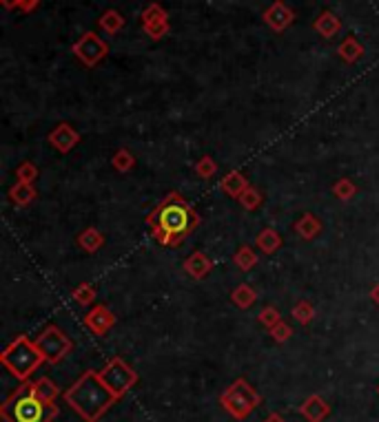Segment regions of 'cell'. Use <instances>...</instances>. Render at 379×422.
Instances as JSON below:
<instances>
[{
  "label": "cell",
  "mask_w": 379,
  "mask_h": 422,
  "mask_svg": "<svg viewBox=\"0 0 379 422\" xmlns=\"http://www.w3.org/2000/svg\"><path fill=\"white\" fill-rule=\"evenodd\" d=\"M98 374H100L103 382L109 387V392L118 400L138 382V371L131 367L129 363H124L120 356L111 358L100 371H98Z\"/></svg>",
  "instance_id": "8992f818"
},
{
  "label": "cell",
  "mask_w": 379,
  "mask_h": 422,
  "mask_svg": "<svg viewBox=\"0 0 379 422\" xmlns=\"http://www.w3.org/2000/svg\"><path fill=\"white\" fill-rule=\"evenodd\" d=\"M36 3H38V0H18V5H23L25 9H31Z\"/></svg>",
  "instance_id": "e575fe53"
},
{
  "label": "cell",
  "mask_w": 379,
  "mask_h": 422,
  "mask_svg": "<svg viewBox=\"0 0 379 422\" xmlns=\"http://www.w3.org/2000/svg\"><path fill=\"white\" fill-rule=\"evenodd\" d=\"M31 394L38 396L40 400H45V402H49V404H54L56 398L60 396L58 385H56L52 378H47V376L40 378V380H36V382H31Z\"/></svg>",
  "instance_id": "e0dca14e"
},
{
  "label": "cell",
  "mask_w": 379,
  "mask_h": 422,
  "mask_svg": "<svg viewBox=\"0 0 379 422\" xmlns=\"http://www.w3.org/2000/svg\"><path fill=\"white\" fill-rule=\"evenodd\" d=\"M339 54H342V58H344L346 62H355V60L361 58V54H364V52H361V47L355 42V38H349V40H346V42L339 47Z\"/></svg>",
  "instance_id": "f546056e"
},
{
  "label": "cell",
  "mask_w": 379,
  "mask_h": 422,
  "mask_svg": "<svg viewBox=\"0 0 379 422\" xmlns=\"http://www.w3.org/2000/svg\"><path fill=\"white\" fill-rule=\"evenodd\" d=\"M264 422H286V420H284L282 416H279V414H271Z\"/></svg>",
  "instance_id": "d590c367"
},
{
  "label": "cell",
  "mask_w": 379,
  "mask_h": 422,
  "mask_svg": "<svg viewBox=\"0 0 379 422\" xmlns=\"http://www.w3.org/2000/svg\"><path fill=\"white\" fill-rule=\"evenodd\" d=\"M291 314H293V318L298 320L300 325H308L310 320H313V316H315V308H313L310 301H298L293 306Z\"/></svg>",
  "instance_id": "7402d4cb"
},
{
  "label": "cell",
  "mask_w": 379,
  "mask_h": 422,
  "mask_svg": "<svg viewBox=\"0 0 379 422\" xmlns=\"http://www.w3.org/2000/svg\"><path fill=\"white\" fill-rule=\"evenodd\" d=\"M113 325H115V314L107 306H93L85 316V327L95 336L107 334Z\"/></svg>",
  "instance_id": "9c48e42d"
},
{
  "label": "cell",
  "mask_w": 379,
  "mask_h": 422,
  "mask_svg": "<svg viewBox=\"0 0 379 422\" xmlns=\"http://www.w3.org/2000/svg\"><path fill=\"white\" fill-rule=\"evenodd\" d=\"M5 422H54L60 414L58 404H49L31 394V382H23L0 407Z\"/></svg>",
  "instance_id": "3957f363"
},
{
  "label": "cell",
  "mask_w": 379,
  "mask_h": 422,
  "mask_svg": "<svg viewBox=\"0 0 379 422\" xmlns=\"http://www.w3.org/2000/svg\"><path fill=\"white\" fill-rule=\"evenodd\" d=\"M298 414L302 418H306L308 422H324L328 416H331V404H328L322 396L313 394V396H308L302 402V407L298 409Z\"/></svg>",
  "instance_id": "8fae6325"
},
{
  "label": "cell",
  "mask_w": 379,
  "mask_h": 422,
  "mask_svg": "<svg viewBox=\"0 0 379 422\" xmlns=\"http://www.w3.org/2000/svg\"><path fill=\"white\" fill-rule=\"evenodd\" d=\"M249 179H246L240 171H231V173H226L224 177H222V181H220V188H222V193L224 195H228V197H240L246 188H249Z\"/></svg>",
  "instance_id": "4fadbf2b"
},
{
  "label": "cell",
  "mask_w": 379,
  "mask_h": 422,
  "mask_svg": "<svg viewBox=\"0 0 379 422\" xmlns=\"http://www.w3.org/2000/svg\"><path fill=\"white\" fill-rule=\"evenodd\" d=\"M0 363L9 369L11 376L25 382L45 363V358H42L40 349L36 347V343H31L27 336H18V339H13L3 349V354H0Z\"/></svg>",
  "instance_id": "277c9868"
},
{
  "label": "cell",
  "mask_w": 379,
  "mask_h": 422,
  "mask_svg": "<svg viewBox=\"0 0 379 422\" xmlns=\"http://www.w3.org/2000/svg\"><path fill=\"white\" fill-rule=\"evenodd\" d=\"M333 195L342 201H349L357 195V186L353 183V179L349 177H342L333 183Z\"/></svg>",
  "instance_id": "603a6c76"
},
{
  "label": "cell",
  "mask_w": 379,
  "mask_h": 422,
  "mask_svg": "<svg viewBox=\"0 0 379 422\" xmlns=\"http://www.w3.org/2000/svg\"><path fill=\"white\" fill-rule=\"evenodd\" d=\"M111 162H113V168H115V171H120V173H127V171H131V168L136 166V157L131 155L127 148H120L118 153L113 155Z\"/></svg>",
  "instance_id": "484cf974"
},
{
  "label": "cell",
  "mask_w": 379,
  "mask_h": 422,
  "mask_svg": "<svg viewBox=\"0 0 379 422\" xmlns=\"http://www.w3.org/2000/svg\"><path fill=\"white\" fill-rule=\"evenodd\" d=\"M211 270H213V261L204 252H193L191 257L185 259V272L193 279H204Z\"/></svg>",
  "instance_id": "7c38bea8"
},
{
  "label": "cell",
  "mask_w": 379,
  "mask_h": 422,
  "mask_svg": "<svg viewBox=\"0 0 379 422\" xmlns=\"http://www.w3.org/2000/svg\"><path fill=\"white\" fill-rule=\"evenodd\" d=\"M231 301H233L240 310H249L253 303L257 301V292L251 288L249 283H242V285H238L233 292H231Z\"/></svg>",
  "instance_id": "d6986e66"
},
{
  "label": "cell",
  "mask_w": 379,
  "mask_h": 422,
  "mask_svg": "<svg viewBox=\"0 0 379 422\" xmlns=\"http://www.w3.org/2000/svg\"><path fill=\"white\" fill-rule=\"evenodd\" d=\"M216 173H218V164L213 162V157H209V155H204L200 162L195 164V175L200 179H211Z\"/></svg>",
  "instance_id": "83f0119b"
},
{
  "label": "cell",
  "mask_w": 379,
  "mask_h": 422,
  "mask_svg": "<svg viewBox=\"0 0 379 422\" xmlns=\"http://www.w3.org/2000/svg\"><path fill=\"white\" fill-rule=\"evenodd\" d=\"M262 402V396L255 392V387L246 380L238 378L233 385H228L224 394L220 396V404L228 416H233L235 420H246L257 404Z\"/></svg>",
  "instance_id": "5b68a950"
},
{
  "label": "cell",
  "mask_w": 379,
  "mask_h": 422,
  "mask_svg": "<svg viewBox=\"0 0 379 422\" xmlns=\"http://www.w3.org/2000/svg\"><path fill=\"white\" fill-rule=\"evenodd\" d=\"M49 142H52V146L58 148L60 153H69L71 148L78 146V142H80V133H78L71 124L60 122L52 133H49Z\"/></svg>",
  "instance_id": "30bf717a"
},
{
  "label": "cell",
  "mask_w": 379,
  "mask_h": 422,
  "mask_svg": "<svg viewBox=\"0 0 379 422\" xmlns=\"http://www.w3.org/2000/svg\"><path fill=\"white\" fill-rule=\"evenodd\" d=\"M78 243L82 250H87V252H98L103 248L105 243V237H103V232L98 230V228H87V230H82L78 234Z\"/></svg>",
  "instance_id": "ffe728a7"
},
{
  "label": "cell",
  "mask_w": 379,
  "mask_h": 422,
  "mask_svg": "<svg viewBox=\"0 0 379 422\" xmlns=\"http://www.w3.org/2000/svg\"><path fill=\"white\" fill-rule=\"evenodd\" d=\"M36 347L40 349L45 363L56 365V363L64 361V358H67L69 354H71L74 341H71L69 336L64 334L60 327L49 325V327H45V330L40 332V336L36 339Z\"/></svg>",
  "instance_id": "52a82bcc"
},
{
  "label": "cell",
  "mask_w": 379,
  "mask_h": 422,
  "mask_svg": "<svg viewBox=\"0 0 379 422\" xmlns=\"http://www.w3.org/2000/svg\"><path fill=\"white\" fill-rule=\"evenodd\" d=\"M315 29H317V31L322 33L324 38H333L335 33L339 31V20L335 18L333 13H324L322 18H320V20L315 23Z\"/></svg>",
  "instance_id": "cb8c5ba5"
},
{
  "label": "cell",
  "mask_w": 379,
  "mask_h": 422,
  "mask_svg": "<svg viewBox=\"0 0 379 422\" xmlns=\"http://www.w3.org/2000/svg\"><path fill=\"white\" fill-rule=\"evenodd\" d=\"M255 246L264 252V255H275V252L282 248V237L275 228H262V232L257 234Z\"/></svg>",
  "instance_id": "9a60e30c"
},
{
  "label": "cell",
  "mask_w": 379,
  "mask_h": 422,
  "mask_svg": "<svg viewBox=\"0 0 379 422\" xmlns=\"http://www.w3.org/2000/svg\"><path fill=\"white\" fill-rule=\"evenodd\" d=\"M377 392H379V387H377Z\"/></svg>",
  "instance_id": "8d00e7d4"
},
{
  "label": "cell",
  "mask_w": 379,
  "mask_h": 422,
  "mask_svg": "<svg viewBox=\"0 0 379 422\" xmlns=\"http://www.w3.org/2000/svg\"><path fill=\"white\" fill-rule=\"evenodd\" d=\"M146 226L151 230L167 232V246L175 248L200 226V215L180 197V193H169L167 199L146 217Z\"/></svg>",
  "instance_id": "7a4b0ae2"
},
{
  "label": "cell",
  "mask_w": 379,
  "mask_h": 422,
  "mask_svg": "<svg viewBox=\"0 0 379 422\" xmlns=\"http://www.w3.org/2000/svg\"><path fill=\"white\" fill-rule=\"evenodd\" d=\"M71 296H74L76 303H80V306H91V303L95 301V290L89 283H80L78 288L71 292Z\"/></svg>",
  "instance_id": "4316f807"
},
{
  "label": "cell",
  "mask_w": 379,
  "mask_h": 422,
  "mask_svg": "<svg viewBox=\"0 0 379 422\" xmlns=\"http://www.w3.org/2000/svg\"><path fill=\"white\" fill-rule=\"evenodd\" d=\"M62 398L67 404H71V409L85 422H98L113 407V402L118 400L109 392V387L103 382L100 374L93 369L85 371V374L62 394Z\"/></svg>",
  "instance_id": "6da1fadb"
},
{
  "label": "cell",
  "mask_w": 379,
  "mask_h": 422,
  "mask_svg": "<svg viewBox=\"0 0 379 422\" xmlns=\"http://www.w3.org/2000/svg\"><path fill=\"white\" fill-rule=\"evenodd\" d=\"M74 52L78 54V58L85 64H95L105 54H107V44L95 36V33H85L80 42H76Z\"/></svg>",
  "instance_id": "ba28073f"
},
{
  "label": "cell",
  "mask_w": 379,
  "mask_h": 422,
  "mask_svg": "<svg viewBox=\"0 0 379 422\" xmlns=\"http://www.w3.org/2000/svg\"><path fill=\"white\" fill-rule=\"evenodd\" d=\"M257 320L262 325H264L267 330H271L273 325H277L279 320H282V316H279V312H277V308H273V306H269V308H264L260 314H257Z\"/></svg>",
  "instance_id": "4dcf8cb0"
},
{
  "label": "cell",
  "mask_w": 379,
  "mask_h": 422,
  "mask_svg": "<svg viewBox=\"0 0 379 422\" xmlns=\"http://www.w3.org/2000/svg\"><path fill=\"white\" fill-rule=\"evenodd\" d=\"M235 265L242 270V272H249V270H253L257 265V255H255V250L249 248V246H240L238 252H235V257H233Z\"/></svg>",
  "instance_id": "44dd1931"
},
{
  "label": "cell",
  "mask_w": 379,
  "mask_h": 422,
  "mask_svg": "<svg viewBox=\"0 0 379 422\" xmlns=\"http://www.w3.org/2000/svg\"><path fill=\"white\" fill-rule=\"evenodd\" d=\"M9 199L13 201L16 206H27V204H31V201L36 199V188H34V183L16 181V186L9 191Z\"/></svg>",
  "instance_id": "ac0fdd59"
},
{
  "label": "cell",
  "mask_w": 379,
  "mask_h": 422,
  "mask_svg": "<svg viewBox=\"0 0 379 422\" xmlns=\"http://www.w3.org/2000/svg\"><path fill=\"white\" fill-rule=\"evenodd\" d=\"M262 199H264V195H262L257 188H253V186H249V188H246V191L238 197V201L242 204V208H246V210H255V208H260Z\"/></svg>",
  "instance_id": "d4e9b609"
},
{
  "label": "cell",
  "mask_w": 379,
  "mask_h": 422,
  "mask_svg": "<svg viewBox=\"0 0 379 422\" xmlns=\"http://www.w3.org/2000/svg\"><path fill=\"white\" fill-rule=\"evenodd\" d=\"M371 299H373V303H375V306H379V283H377L375 288L371 290Z\"/></svg>",
  "instance_id": "836d02e7"
},
{
  "label": "cell",
  "mask_w": 379,
  "mask_h": 422,
  "mask_svg": "<svg viewBox=\"0 0 379 422\" xmlns=\"http://www.w3.org/2000/svg\"><path fill=\"white\" fill-rule=\"evenodd\" d=\"M264 18H267V23L273 27V29H277V31H282L284 27H288L291 25V20H293V13H291V9L288 7H284L282 3H275L267 13H264Z\"/></svg>",
  "instance_id": "2e32d148"
},
{
  "label": "cell",
  "mask_w": 379,
  "mask_h": 422,
  "mask_svg": "<svg viewBox=\"0 0 379 422\" xmlns=\"http://www.w3.org/2000/svg\"><path fill=\"white\" fill-rule=\"evenodd\" d=\"M295 232H298L302 239L310 241L322 232V222L313 212H306V215H302L298 219V224H295Z\"/></svg>",
  "instance_id": "5bb4252c"
},
{
  "label": "cell",
  "mask_w": 379,
  "mask_h": 422,
  "mask_svg": "<svg viewBox=\"0 0 379 422\" xmlns=\"http://www.w3.org/2000/svg\"><path fill=\"white\" fill-rule=\"evenodd\" d=\"M36 177H38V168L31 162H23L18 168H16V179L23 183H34Z\"/></svg>",
  "instance_id": "f1b7e54d"
},
{
  "label": "cell",
  "mask_w": 379,
  "mask_h": 422,
  "mask_svg": "<svg viewBox=\"0 0 379 422\" xmlns=\"http://www.w3.org/2000/svg\"><path fill=\"white\" fill-rule=\"evenodd\" d=\"M100 25H103V29H107L109 33H113V31H118L122 27V18L115 11H109L105 18L100 20Z\"/></svg>",
  "instance_id": "d6a6232c"
},
{
  "label": "cell",
  "mask_w": 379,
  "mask_h": 422,
  "mask_svg": "<svg viewBox=\"0 0 379 422\" xmlns=\"http://www.w3.org/2000/svg\"><path fill=\"white\" fill-rule=\"evenodd\" d=\"M269 334L273 336L275 343H284V341H288L291 336H293V330H291L288 323H284V320H279L277 325H273V327L269 330Z\"/></svg>",
  "instance_id": "1f68e13d"
}]
</instances>
